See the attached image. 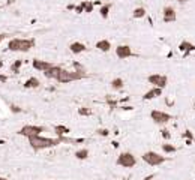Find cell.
<instances>
[{"label": "cell", "instance_id": "obj_1", "mask_svg": "<svg viewBox=\"0 0 195 180\" xmlns=\"http://www.w3.org/2000/svg\"><path fill=\"white\" fill-rule=\"evenodd\" d=\"M29 140V144L33 149L35 152H39V150H45V149H51V147H56L65 141H68L65 137L63 138H48V137H42V135H36V137H30L27 138Z\"/></svg>", "mask_w": 195, "mask_h": 180}, {"label": "cell", "instance_id": "obj_2", "mask_svg": "<svg viewBox=\"0 0 195 180\" xmlns=\"http://www.w3.org/2000/svg\"><path fill=\"white\" fill-rule=\"evenodd\" d=\"M35 39H23V38H14L8 42V50L14 51V53H29L35 47Z\"/></svg>", "mask_w": 195, "mask_h": 180}, {"label": "cell", "instance_id": "obj_3", "mask_svg": "<svg viewBox=\"0 0 195 180\" xmlns=\"http://www.w3.org/2000/svg\"><path fill=\"white\" fill-rule=\"evenodd\" d=\"M87 77L86 72H78V71H68V69H63L59 72L56 81H59L60 84H68V83H72V81H78V80H83Z\"/></svg>", "mask_w": 195, "mask_h": 180}, {"label": "cell", "instance_id": "obj_4", "mask_svg": "<svg viewBox=\"0 0 195 180\" xmlns=\"http://www.w3.org/2000/svg\"><path fill=\"white\" fill-rule=\"evenodd\" d=\"M141 159H143L147 165H150V167H161L162 164H165V162L168 161L167 156H162L161 153L153 152V150L144 152V153L141 155Z\"/></svg>", "mask_w": 195, "mask_h": 180}, {"label": "cell", "instance_id": "obj_5", "mask_svg": "<svg viewBox=\"0 0 195 180\" xmlns=\"http://www.w3.org/2000/svg\"><path fill=\"white\" fill-rule=\"evenodd\" d=\"M116 164L122 168H134L137 165V158L131 152H122L116 159Z\"/></svg>", "mask_w": 195, "mask_h": 180}, {"label": "cell", "instance_id": "obj_6", "mask_svg": "<svg viewBox=\"0 0 195 180\" xmlns=\"http://www.w3.org/2000/svg\"><path fill=\"white\" fill-rule=\"evenodd\" d=\"M150 119H152L153 123L158 125V126H165L168 122L173 120V116L165 111H161V110H152L150 111Z\"/></svg>", "mask_w": 195, "mask_h": 180}, {"label": "cell", "instance_id": "obj_7", "mask_svg": "<svg viewBox=\"0 0 195 180\" xmlns=\"http://www.w3.org/2000/svg\"><path fill=\"white\" fill-rule=\"evenodd\" d=\"M45 131V128L44 126H36V125H26L23 126L20 131H18V134L26 137V138H30V137H36V135H41L42 132Z\"/></svg>", "mask_w": 195, "mask_h": 180}, {"label": "cell", "instance_id": "obj_8", "mask_svg": "<svg viewBox=\"0 0 195 180\" xmlns=\"http://www.w3.org/2000/svg\"><path fill=\"white\" fill-rule=\"evenodd\" d=\"M147 83H150L153 87H159V89H165L168 84V77L164 74H152L147 77Z\"/></svg>", "mask_w": 195, "mask_h": 180}, {"label": "cell", "instance_id": "obj_9", "mask_svg": "<svg viewBox=\"0 0 195 180\" xmlns=\"http://www.w3.org/2000/svg\"><path fill=\"white\" fill-rule=\"evenodd\" d=\"M114 51H116L117 59H120V60H126V59H129V57H137V54L132 51V48H131L128 44L117 45Z\"/></svg>", "mask_w": 195, "mask_h": 180}, {"label": "cell", "instance_id": "obj_10", "mask_svg": "<svg viewBox=\"0 0 195 180\" xmlns=\"http://www.w3.org/2000/svg\"><path fill=\"white\" fill-rule=\"evenodd\" d=\"M177 20V14H176V9L173 6H165L162 9V21L165 24H170V22H174Z\"/></svg>", "mask_w": 195, "mask_h": 180}, {"label": "cell", "instance_id": "obj_11", "mask_svg": "<svg viewBox=\"0 0 195 180\" xmlns=\"http://www.w3.org/2000/svg\"><path fill=\"white\" fill-rule=\"evenodd\" d=\"M162 93H164V89L152 87V89H149L144 95H143V101H153V99H156V98L162 96Z\"/></svg>", "mask_w": 195, "mask_h": 180}, {"label": "cell", "instance_id": "obj_12", "mask_svg": "<svg viewBox=\"0 0 195 180\" xmlns=\"http://www.w3.org/2000/svg\"><path fill=\"white\" fill-rule=\"evenodd\" d=\"M32 66H33L36 71H41V72H44V71H47V69H50V68L53 66V63H51V62H47V60L33 59V62H32Z\"/></svg>", "mask_w": 195, "mask_h": 180}, {"label": "cell", "instance_id": "obj_13", "mask_svg": "<svg viewBox=\"0 0 195 180\" xmlns=\"http://www.w3.org/2000/svg\"><path fill=\"white\" fill-rule=\"evenodd\" d=\"M179 50L183 53L185 56H189L191 53H194V51H195V44H192L191 41H186V39H185V41H182V42H180V45H179Z\"/></svg>", "mask_w": 195, "mask_h": 180}, {"label": "cell", "instance_id": "obj_14", "mask_svg": "<svg viewBox=\"0 0 195 180\" xmlns=\"http://www.w3.org/2000/svg\"><path fill=\"white\" fill-rule=\"evenodd\" d=\"M69 50H71L72 54H81V53L87 51V47H86V44H83L80 41H75V42L69 44Z\"/></svg>", "mask_w": 195, "mask_h": 180}, {"label": "cell", "instance_id": "obj_15", "mask_svg": "<svg viewBox=\"0 0 195 180\" xmlns=\"http://www.w3.org/2000/svg\"><path fill=\"white\" fill-rule=\"evenodd\" d=\"M95 47H96L101 53H110L111 48H113V45H111V42H110L108 39H101V41H98Z\"/></svg>", "mask_w": 195, "mask_h": 180}, {"label": "cell", "instance_id": "obj_16", "mask_svg": "<svg viewBox=\"0 0 195 180\" xmlns=\"http://www.w3.org/2000/svg\"><path fill=\"white\" fill-rule=\"evenodd\" d=\"M60 71H62V68H60V66H57V65H53L50 69L44 71V75H45L47 78H50V80H56Z\"/></svg>", "mask_w": 195, "mask_h": 180}, {"label": "cell", "instance_id": "obj_17", "mask_svg": "<svg viewBox=\"0 0 195 180\" xmlns=\"http://www.w3.org/2000/svg\"><path fill=\"white\" fill-rule=\"evenodd\" d=\"M111 9H113V3H102V5L99 6V15H101V18L107 20V18L110 17Z\"/></svg>", "mask_w": 195, "mask_h": 180}, {"label": "cell", "instance_id": "obj_18", "mask_svg": "<svg viewBox=\"0 0 195 180\" xmlns=\"http://www.w3.org/2000/svg\"><path fill=\"white\" fill-rule=\"evenodd\" d=\"M110 86H111V89L114 90V92H119V90H122L125 87V80L120 78V77H116V78L111 80Z\"/></svg>", "mask_w": 195, "mask_h": 180}, {"label": "cell", "instance_id": "obj_19", "mask_svg": "<svg viewBox=\"0 0 195 180\" xmlns=\"http://www.w3.org/2000/svg\"><path fill=\"white\" fill-rule=\"evenodd\" d=\"M54 132H56L57 137L63 138V137H66V135L71 132V129H69L68 126H65V125H56V126H54Z\"/></svg>", "mask_w": 195, "mask_h": 180}, {"label": "cell", "instance_id": "obj_20", "mask_svg": "<svg viewBox=\"0 0 195 180\" xmlns=\"http://www.w3.org/2000/svg\"><path fill=\"white\" fill-rule=\"evenodd\" d=\"M80 5L83 8V11H84V14H92L95 11V5H93L92 0H83Z\"/></svg>", "mask_w": 195, "mask_h": 180}, {"label": "cell", "instance_id": "obj_21", "mask_svg": "<svg viewBox=\"0 0 195 180\" xmlns=\"http://www.w3.org/2000/svg\"><path fill=\"white\" fill-rule=\"evenodd\" d=\"M39 86H41V81L36 78V77H30V78L24 83V87L26 89H38Z\"/></svg>", "mask_w": 195, "mask_h": 180}, {"label": "cell", "instance_id": "obj_22", "mask_svg": "<svg viewBox=\"0 0 195 180\" xmlns=\"http://www.w3.org/2000/svg\"><path fill=\"white\" fill-rule=\"evenodd\" d=\"M161 149L165 155H174V153L177 152V147L174 146V144H170V143H162Z\"/></svg>", "mask_w": 195, "mask_h": 180}, {"label": "cell", "instance_id": "obj_23", "mask_svg": "<svg viewBox=\"0 0 195 180\" xmlns=\"http://www.w3.org/2000/svg\"><path fill=\"white\" fill-rule=\"evenodd\" d=\"M146 15H147V11H146V8H143V6H138V8H135V9L132 11V17H134L135 20L144 18Z\"/></svg>", "mask_w": 195, "mask_h": 180}, {"label": "cell", "instance_id": "obj_24", "mask_svg": "<svg viewBox=\"0 0 195 180\" xmlns=\"http://www.w3.org/2000/svg\"><path fill=\"white\" fill-rule=\"evenodd\" d=\"M74 156L77 158L78 161H86L87 158L90 156V152H89V149H80V150H77L75 152V155Z\"/></svg>", "mask_w": 195, "mask_h": 180}, {"label": "cell", "instance_id": "obj_25", "mask_svg": "<svg viewBox=\"0 0 195 180\" xmlns=\"http://www.w3.org/2000/svg\"><path fill=\"white\" fill-rule=\"evenodd\" d=\"M105 101H107L108 107H110L111 110H116V108H119V107H117V104H119V102L116 101V99H111V96H110V95H105Z\"/></svg>", "mask_w": 195, "mask_h": 180}, {"label": "cell", "instance_id": "obj_26", "mask_svg": "<svg viewBox=\"0 0 195 180\" xmlns=\"http://www.w3.org/2000/svg\"><path fill=\"white\" fill-rule=\"evenodd\" d=\"M21 66H23V60H17V62H14V63L11 65V71L14 72V74H18Z\"/></svg>", "mask_w": 195, "mask_h": 180}, {"label": "cell", "instance_id": "obj_27", "mask_svg": "<svg viewBox=\"0 0 195 180\" xmlns=\"http://www.w3.org/2000/svg\"><path fill=\"white\" fill-rule=\"evenodd\" d=\"M78 114L83 116V117H89V116H92V110L87 108V107H80L78 108Z\"/></svg>", "mask_w": 195, "mask_h": 180}, {"label": "cell", "instance_id": "obj_28", "mask_svg": "<svg viewBox=\"0 0 195 180\" xmlns=\"http://www.w3.org/2000/svg\"><path fill=\"white\" fill-rule=\"evenodd\" d=\"M96 135H99V137H108V135H110V129H107V128H99V129H96Z\"/></svg>", "mask_w": 195, "mask_h": 180}, {"label": "cell", "instance_id": "obj_29", "mask_svg": "<svg viewBox=\"0 0 195 180\" xmlns=\"http://www.w3.org/2000/svg\"><path fill=\"white\" fill-rule=\"evenodd\" d=\"M161 137L164 140H171V132L165 128H161Z\"/></svg>", "mask_w": 195, "mask_h": 180}, {"label": "cell", "instance_id": "obj_30", "mask_svg": "<svg viewBox=\"0 0 195 180\" xmlns=\"http://www.w3.org/2000/svg\"><path fill=\"white\" fill-rule=\"evenodd\" d=\"M182 137H183L185 140H194L195 137H194V134H192V131L191 129H186L183 134H182Z\"/></svg>", "mask_w": 195, "mask_h": 180}, {"label": "cell", "instance_id": "obj_31", "mask_svg": "<svg viewBox=\"0 0 195 180\" xmlns=\"http://www.w3.org/2000/svg\"><path fill=\"white\" fill-rule=\"evenodd\" d=\"M74 68H75V71H78V72H86V69H84L83 65L78 63V62H74Z\"/></svg>", "mask_w": 195, "mask_h": 180}, {"label": "cell", "instance_id": "obj_32", "mask_svg": "<svg viewBox=\"0 0 195 180\" xmlns=\"http://www.w3.org/2000/svg\"><path fill=\"white\" fill-rule=\"evenodd\" d=\"M122 111H132L134 110V107L132 105H122V107H119Z\"/></svg>", "mask_w": 195, "mask_h": 180}, {"label": "cell", "instance_id": "obj_33", "mask_svg": "<svg viewBox=\"0 0 195 180\" xmlns=\"http://www.w3.org/2000/svg\"><path fill=\"white\" fill-rule=\"evenodd\" d=\"M11 111L12 112H21V108L17 107V105H11Z\"/></svg>", "mask_w": 195, "mask_h": 180}, {"label": "cell", "instance_id": "obj_34", "mask_svg": "<svg viewBox=\"0 0 195 180\" xmlns=\"http://www.w3.org/2000/svg\"><path fill=\"white\" fill-rule=\"evenodd\" d=\"M74 11L77 12V14H84V11H83V8H81V5H78V6H75V8H74Z\"/></svg>", "mask_w": 195, "mask_h": 180}, {"label": "cell", "instance_id": "obj_35", "mask_svg": "<svg viewBox=\"0 0 195 180\" xmlns=\"http://www.w3.org/2000/svg\"><path fill=\"white\" fill-rule=\"evenodd\" d=\"M0 81H2V83H6V81H8V77L3 75V74H0Z\"/></svg>", "mask_w": 195, "mask_h": 180}, {"label": "cell", "instance_id": "obj_36", "mask_svg": "<svg viewBox=\"0 0 195 180\" xmlns=\"http://www.w3.org/2000/svg\"><path fill=\"white\" fill-rule=\"evenodd\" d=\"M192 143H194V140H185V144L186 146H192Z\"/></svg>", "mask_w": 195, "mask_h": 180}, {"label": "cell", "instance_id": "obj_37", "mask_svg": "<svg viewBox=\"0 0 195 180\" xmlns=\"http://www.w3.org/2000/svg\"><path fill=\"white\" fill-rule=\"evenodd\" d=\"M111 146L114 147V149H117V147L120 146V144H119V141H113V143H111Z\"/></svg>", "mask_w": 195, "mask_h": 180}, {"label": "cell", "instance_id": "obj_38", "mask_svg": "<svg viewBox=\"0 0 195 180\" xmlns=\"http://www.w3.org/2000/svg\"><path fill=\"white\" fill-rule=\"evenodd\" d=\"M152 179H155V174H150V176H147V177H144L143 180H152Z\"/></svg>", "mask_w": 195, "mask_h": 180}, {"label": "cell", "instance_id": "obj_39", "mask_svg": "<svg viewBox=\"0 0 195 180\" xmlns=\"http://www.w3.org/2000/svg\"><path fill=\"white\" fill-rule=\"evenodd\" d=\"M176 2H177V3H180V5H185V3H188L189 0H176Z\"/></svg>", "mask_w": 195, "mask_h": 180}, {"label": "cell", "instance_id": "obj_40", "mask_svg": "<svg viewBox=\"0 0 195 180\" xmlns=\"http://www.w3.org/2000/svg\"><path fill=\"white\" fill-rule=\"evenodd\" d=\"M6 36H8V35H6V33H2V35H0V42H2V41H3V39H5Z\"/></svg>", "mask_w": 195, "mask_h": 180}, {"label": "cell", "instance_id": "obj_41", "mask_svg": "<svg viewBox=\"0 0 195 180\" xmlns=\"http://www.w3.org/2000/svg\"><path fill=\"white\" fill-rule=\"evenodd\" d=\"M129 101V96H126V98H123V99H120V102H122V104H125V102H128Z\"/></svg>", "mask_w": 195, "mask_h": 180}, {"label": "cell", "instance_id": "obj_42", "mask_svg": "<svg viewBox=\"0 0 195 180\" xmlns=\"http://www.w3.org/2000/svg\"><path fill=\"white\" fill-rule=\"evenodd\" d=\"M0 180H8V179H5V177H0Z\"/></svg>", "mask_w": 195, "mask_h": 180}, {"label": "cell", "instance_id": "obj_43", "mask_svg": "<svg viewBox=\"0 0 195 180\" xmlns=\"http://www.w3.org/2000/svg\"><path fill=\"white\" fill-rule=\"evenodd\" d=\"M194 108H195V104H194Z\"/></svg>", "mask_w": 195, "mask_h": 180}, {"label": "cell", "instance_id": "obj_44", "mask_svg": "<svg viewBox=\"0 0 195 180\" xmlns=\"http://www.w3.org/2000/svg\"><path fill=\"white\" fill-rule=\"evenodd\" d=\"M152 180H153V179H152Z\"/></svg>", "mask_w": 195, "mask_h": 180}]
</instances>
